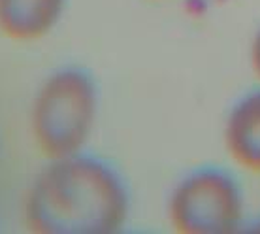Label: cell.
<instances>
[{
  "mask_svg": "<svg viewBox=\"0 0 260 234\" xmlns=\"http://www.w3.org/2000/svg\"><path fill=\"white\" fill-rule=\"evenodd\" d=\"M130 206L117 166L85 150L47 159L25 191L23 219L38 234H113L124 228Z\"/></svg>",
  "mask_w": 260,
  "mask_h": 234,
  "instance_id": "6da1fadb",
  "label": "cell"
},
{
  "mask_svg": "<svg viewBox=\"0 0 260 234\" xmlns=\"http://www.w3.org/2000/svg\"><path fill=\"white\" fill-rule=\"evenodd\" d=\"M100 115V87L87 66L62 65L42 79L28 106V132L44 159L89 150Z\"/></svg>",
  "mask_w": 260,
  "mask_h": 234,
  "instance_id": "7a4b0ae2",
  "label": "cell"
},
{
  "mask_svg": "<svg viewBox=\"0 0 260 234\" xmlns=\"http://www.w3.org/2000/svg\"><path fill=\"white\" fill-rule=\"evenodd\" d=\"M243 193L221 168H198L176 183L168 196V221L183 234H226L241 225Z\"/></svg>",
  "mask_w": 260,
  "mask_h": 234,
  "instance_id": "3957f363",
  "label": "cell"
},
{
  "mask_svg": "<svg viewBox=\"0 0 260 234\" xmlns=\"http://www.w3.org/2000/svg\"><path fill=\"white\" fill-rule=\"evenodd\" d=\"M70 0H0V36L32 44L47 38L64 19Z\"/></svg>",
  "mask_w": 260,
  "mask_h": 234,
  "instance_id": "277c9868",
  "label": "cell"
},
{
  "mask_svg": "<svg viewBox=\"0 0 260 234\" xmlns=\"http://www.w3.org/2000/svg\"><path fill=\"white\" fill-rule=\"evenodd\" d=\"M224 145L241 168L260 174V91L245 95L230 110L224 125Z\"/></svg>",
  "mask_w": 260,
  "mask_h": 234,
  "instance_id": "5b68a950",
  "label": "cell"
},
{
  "mask_svg": "<svg viewBox=\"0 0 260 234\" xmlns=\"http://www.w3.org/2000/svg\"><path fill=\"white\" fill-rule=\"evenodd\" d=\"M251 66H253L254 76L260 79V28L254 34L253 44H251Z\"/></svg>",
  "mask_w": 260,
  "mask_h": 234,
  "instance_id": "8992f818",
  "label": "cell"
}]
</instances>
